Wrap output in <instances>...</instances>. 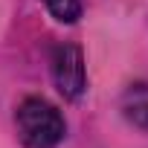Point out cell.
Returning <instances> with one entry per match:
<instances>
[{
    "instance_id": "obj_1",
    "label": "cell",
    "mask_w": 148,
    "mask_h": 148,
    "mask_svg": "<svg viewBox=\"0 0 148 148\" xmlns=\"http://www.w3.org/2000/svg\"><path fill=\"white\" fill-rule=\"evenodd\" d=\"M18 136L23 148H55L64 136V119L49 102L23 99L18 108Z\"/></svg>"
},
{
    "instance_id": "obj_2",
    "label": "cell",
    "mask_w": 148,
    "mask_h": 148,
    "mask_svg": "<svg viewBox=\"0 0 148 148\" xmlns=\"http://www.w3.org/2000/svg\"><path fill=\"white\" fill-rule=\"evenodd\" d=\"M52 79L61 96L67 99H79L84 93L87 76H84V55L79 47L73 44H58L52 49Z\"/></svg>"
},
{
    "instance_id": "obj_3",
    "label": "cell",
    "mask_w": 148,
    "mask_h": 148,
    "mask_svg": "<svg viewBox=\"0 0 148 148\" xmlns=\"http://www.w3.org/2000/svg\"><path fill=\"white\" fill-rule=\"evenodd\" d=\"M125 116L139 125V128H148V87L145 84H136L134 90H128V99H125Z\"/></svg>"
},
{
    "instance_id": "obj_4",
    "label": "cell",
    "mask_w": 148,
    "mask_h": 148,
    "mask_svg": "<svg viewBox=\"0 0 148 148\" xmlns=\"http://www.w3.org/2000/svg\"><path fill=\"white\" fill-rule=\"evenodd\" d=\"M44 6L61 23H73V21L82 15V0H44Z\"/></svg>"
}]
</instances>
